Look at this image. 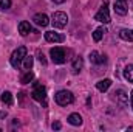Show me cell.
<instances>
[{"mask_svg":"<svg viewBox=\"0 0 133 132\" xmlns=\"http://www.w3.org/2000/svg\"><path fill=\"white\" fill-rule=\"evenodd\" d=\"M45 39H46V42H56V44L64 42V36L54 33V31H46L45 33Z\"/></svg>","mask_w":133,"mask_h":132,"instance_id":"8fae6325","label":"cell"},{"mask_svg":"<svg viewBox=\"0 0 133 132\" xmlns=\"http://www.w3.org/2000/svg\"><path fill=\"white\" fill-rule=\"evenodd\" d=\"M19 33L22 34V36H28V34L31 33V25H30V22H20L19 23Z\"/></svg>","mask_w":133,"mask_h":132,"instance_id":"4fadbf2b","label":"cell"},{"mask_svg":"<svg viewBox=\"0 0 133 132\" xmlns=\"http://www.w3.org/2000/svg\"><path fill=\"white\" fill-rule=\"evenodd\" d=\"M90 62L91 64H105L107 62V58L104 55H99L98 51H91L90 53Z\"/></svg>","mask_w":133,"mask_h":132,"instance_id":"30bf717a","label":"cell"},{"mask_svg":"<svg viewBox=\"0 0 133 132\" xmlns=\"http://www.w3.org/2000/svg\"><path fill=\"white\" fill-rule=\"evenodd\" d=\"M95 19H96L98 22H102V23H110V22H111V19H110V13H108V8H107L105 3H104V6L99 9V13L95 16Z\"/></svg>","mask_w":133,"mask_h":132,"instance_id":"8992f818","label":"cell"},{"mask_svg":"<svg viewBox=\"0 0 133 132\" xmlns=\"http://www.w3.org/2000/svg\"><path fill=\"white\" fill-rule=\"evenodd\" d=\"M107 33V30L104 28V27H99V28H96L95 30V33H93V39H95V42H99L101 39L104 37V34Z\"/></svg>","mask_w":133,"mask_h":132,"instance_id":"d6986e66","label":"cell"},{"mask_svg":"<svg viewBox=\"0 0 133 132\" xmlns=\"http://www.w3.org/2000/svg\"><path fill=\"white\" fill-rule=\"evenodd\" d=\"M8 113H6V110H0V118H5Z\"/></svg>","mask_w":133,"mask_h":132,"instance_id":"484cf974","label":"cell"},{"mask_svg":"<svg viewBox=\"0 0 133 132\" xmlns=\"http://www.w3.org/2000/svg\"><path fill=\"white\" fill-rule=\"evenodd\" d=\"M111 86V79H101L99 82H96V89L99 92H107Z\"/></svg>","mask_w":133,"mask_h":132,"instance_id":"7c38bea8","label":"cell"},{"mask_svg":"<svg viewBox=\"0 0 133 132\" xmlns=\"http://www.w3.org/2000/svg\"><path fill=\"white\" fill-rule=\"evenodd\" d=\"M19 98H20V104H23V99H25V93H23V92H20V93H19Z\"/></svg>","mask_w":133,"mask_h":132,"instance_id":"d4e9b609","label":"cell"},{"mask_svg":"<svg viewBox=\"0 0 133 132\" xmlns=\"http://www.w3.org/2000/svg\"><path fill=\"white\" fill-rule=\"evenodd\" d=\"M68 123H70L71 126H81V124H82V117H81L79 113H71V115L68 117Z\"/></svg>","mask_w":133,"mask_h":132,"instance_id":"5bb4252c","label":"cell"},{"mask_svg":"<svg viewBox=\"0 0 133 132\" xmlns=\"http://www.w3.org/2000/svg\"><path fill=\"white\" fill-rule=\"evenodd\" d=\"M82 67H84L82 58H81V56H76L74 61H73V71H74V73H79V71L82 70Z\"/></svg>","mask_w":133,"mask_h":132,"instance_id":"9a60e30c","label":"cell"},{"mask_svg":"<svg viewBox=\"0 0 133 132\" xmlns=\"http://www.w3.org/2000/svg\"><path fill=\"white\" fill-rule=\"evenodd\" d=\"M34 23L37 25V27H46L48 23H50V19H48V16L46 14H43V13H39V14H36L33 17Z\"/></svg>","mask_w":133,"mask_h":132,"instance_id":"9c48e42d","label":"cell"},{"mask_svg":"<svg viewBox=\"0 0 133 132\" xmlns=\"http://www.w3.org/2000/svg\"><path fill=\"white\" fill-rule=\"evenodd\" d=\"M53 2H54V3H64L65 0H53Z\"/></svg>","mask_w":133,"mask_h":132,"instance_id":"83f0119b","label":"cell"},{"mask_svg":"<svg viewBox=\"0 0 133 132\" xmlns=\"http://www.w3.org/2000/svg\"><path fill=\"white\" fill-rule=\"evenodd\" d=\"M119 37H121L122 40L133 42V30H121V31H119Z\"/></svg>","mask_w":133,"mask_h":132,"instance_id":"e0dca14e","label":"cell"},{"mask_svg":"<svg viewBox=\"0 0 133 132\" xmlns=\"http://www.w3.org/2000/svg\"><path fill=\"white\" fill-rule=\"evenodd\" d=\"M31 67H33V58L26 55V56L23 58V68H25V70H31Z\"/></svg>","mask_w":133,"mask_h":132,"instance_id":"44dd1931","label":"cell"},{"mask_svg":"<svg viewBox=\"0 0 133 132\" xmlns=\"http://www.w3.org/2000/svg\"><path fill=\"white\" fill-rule=\"evenodd\" d=\"M115 99H116L118 104H121V106H127V103H129V95L125 93V90L119 89V90L115 92Z\"/></svg>","mask_w":133,"mask_h":132,"instance_id":"ba28073f","label":"cell"},{"mask_svg":"<svg viewBox=\"0 0 133 132\" xmlns=\"http://www.w3.org/2000/svg\"><path fill=\"white\" fill-rule=\"evenodd\" d=\"M50 56H51V61H53L54 64H64L65 59H66L65 50L61 48V47H54V48H51V50H50Z\"/></svg>","mask_w":133,"mask_h":132,"instance_id":"5b68a950","label":"cell"},{"mask_svg":"<svg viewBox=\"0 0 133 132\" xmlns=\"http://www.w3.org/2000/svg\"><path fill=\"white\" fill-rule=\"evenodd\" d=\"M130 106H132V109H133V92L130 93Z\"/></svg>","mask_w":133,"mask_h":132,"instance_id":"4316f807","label":"cell"},{"mask_svg":"<svg viewBox=\"0 0 133 132\" xmlns=\"http://www.w3.org/2000/svg\"><path fill=\"white\" fill-rule=\"evenodd\" d=\"M0 99H2V103L6 104V106H12V103H14V99H12V93H11V92H3L2 97H0Z\"/></svg>","mask_w":133,"mask_h":132,"instance_id":"2e32d148","label":"cell"},{"mask_svg":"<svg viewBox=\"0 0 133 132\" xmlns=\"http://www.w3.org/2000/svg\"><path fill=\"white\" fill-rule=\"evenodd\" d=\"M31 97H33L36 101L45 104V99H46V90H45V87H43L42 84H39L37 81L33 82V92H31Z\"/></svg>","mask_w":133,"mask_h":132,"instance_id":"7a4b0ae2","label":"cell"},{"mask_svg":"<svg viewBox=\"0 0 133 132\" xmlns=\"http://www.w3.org/2000/svg\"><path fill=\"white\" fill-rule=\"evenodd\" d=\"M115 13L119 14V16H125L129 13V5H127V0H115Z\"/></svg>","mask_w":133,"mask_h":132,"instance_id":"52a82bcc","label":"cell"},{"mask_svg":"<svg viewBox=\"0 0 133 132\" xmlns=\"http://www.w3.org/2000/svg\"><path fill=\"white\" fill-rule=\"evenodd\" d=\"M124 78H125L129 82L133 84V64H129V65L124 68Z\"/></svg>","mask_w":133,"mask_h":132,"instance_id":"ac0fdd59","label":"cell"},{"mask_svg":"<svg viewBox=\"0 0 133 132\" xmlns=\"http://www.w3.org/2000/svg\"><path fill=\"white\" fill-rule=\"evenodd\" d=\"M51 23L54 28H65L68 23V16L62 11H56L51 17Z\"/></svg>","mask_w":133,"mask_h":132,"instance_id":"277c9868","label":"cell"},{"mask_svg":"<svg viewBox=\"0 0 133 132\" xmlns=\"http://www.w3.org/2000/svg\"><path fill=\"white\" fill-rule=\"evenodd\" d=\"M37 58H39V61H40V64H43V65H46V59H45V56L42 55V51H37Z\"/></svg>","mask_w":133,"mask_h":132,"instance_id":"603a6c76","label":"cell"},{"mask_svg":"<svg viewBox=\"0 0 133 132\" xmlns=\"http://www.w3.org/2000/svg\"><path fill=\"white\" fill-rule=\"evenodd\" d=\"M33 79H34V75L30 71V70H28V71H26V73L20 78V82H22V84H30Z\"/></svg>","mask_w":133,"mask_h":132,"instance_id":"ffe728a7","label":"cell"},{"mask_svg":"<svg viewBox=\"0 0 133 132\" xmlns=\"http://www.w3.org/2000/svg\"><path fill=\"white\" fill-rule=\"evenodd\" d=\"M0 8H3V9L11 8V0H0Z\"/></svg>","mask_w":133,"mask_h":132,"instance_id":"7402d4cb","label":"cell"},{"mask_svg":"<svg viewBox=\"0 0 133 132\" xmlns=\"http://www.w3.org/2000/svg\"><path fill=\"white\" fill-rule=\"evenodd\" d=\"M51 128H53V129H54V131H59V129H61V128H62V124H61V123H59V121H56V123H53V126H51Z\"/></svg>","mask_w":133,"mask_h":132,"instance_id":"cb8c5ba5","label":"cell"},{"mask_svg":"<svg viewBox=\"0 0 133 132\" xmlns=\"http://www.w3.org/2000/svg\"><path fill=\"white\" fill-rule=\"evenodd\" d=\"M26 51H28V50H26V47H23V45L12 51V55H11V59H9V61H11V65L14 67V68H19V67H20L22 59L26 56Z\"/></svg>","mask_w":133,"mask_h":132,"instance_id":"6da1fadb","label":"cell"},{"mask_svg":"<svg viewBox=\"0 0 133 132\" xmlns=\"http://www.w3.org/2000/svg\"><path fill=\"white\" fill-rule=\"evenodd\" d=\"M54 99H56V103L59 106H68V104H71L74 101V97H73V93L70 90H59L56 93Z\"/></svg>","mask_w":133,"mask_h":132,"instance_id":"3957f363","label":"cell"}]
</instances>
